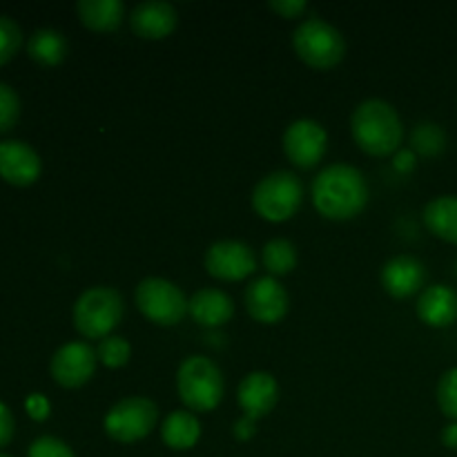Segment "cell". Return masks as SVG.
<instances>
[{
    "label": "cell",
    "mask_w": 457,
    "mask_h": 457,
    "mask_svg": "<svg viewBox=\"0 0 457 457\" xmlns=\"http://www.w3.org/2000/svg\"><path fill=\"white\" fill-rule=\"evenodd\" d=\"M369 181L355 165H326L311 186L317 212L328 221H351L369 205Z\"/></svg>",
    "instance_id": "1"
},
{
    "label": "cell",
    "mask_w": 457,
    "mask_h": 457,
    "mask_svg": "<svg viewBox=\"0 0 457 457\" xmlns=\"http://www.w3.org/2000/svg\"><path fill=\"white\" fill-rule=\"evenodd\" d=\"M351 134L357 147L369 156L397 154L404 143V125L395 107L382 98H366L351 116Z\"/></svg>",
    "instance_id": "2"
},
{
    "label": "cell",
    "mask_w": 457,
    "mask_h": 457,
    "mask_svg": "<svg viewBox=\"0 0 457 457\" xmlns=\"http://www.w3.org/2000/svg\"><path fill=\"white\" fill-rule=\"evenodd\" d=\"M177 393L195 415L210 413L221 404L226 393L221 369L205 355L186 357L177 370Z\"/></svg>",
    "instance_id": "3"
},
{
    "label": "cell",
    "mask_w": 457,
    "mask_h": 457,
    "mask_svg": "<svg viewBox=\"0 0 457 457\" xmlns=\"http://www.w3.org/2000/svg\"><path fill=\"white\" fill-rule=\"evenodd\" d=\"M293 49L303 65L317 71H328L346 56V40L342 31L328 21L320 16H308L295 29Z\"/></svg>",
    "instance_id": "4"
},
{
    "label": "cell",
    "mask_w": 457,
    "mask_h": 457,
    "mask_svg": "<svg viewBox=\"0 0 457 457\" xmlns=\"http://www.w3.org/2000/svg\"><path fill=\"white\" fill-rule=\"evenodd\" d=\"M123 312L125 303L119 290L112 286H94L76 299L71 320H74V328L85 339L101 342V339L110 337L112 330L119 326Z\"/></svg>",
    "instance_id": "5"
},
{
    "label": "cell",
    "mask_w": 457,
    "mask_h": 457,
    "mask_svg": "<svg viewBox=\"0 0 457 457\" xmlns=\"http://www.w3.org/2000/svg\"><path fill=\"white\" fill-rule=\"evenodd\" d=\"M253 210L270 223H284L299 212L303 204V183L290 170H277L259 179L253 190Z\"/></svg>",
    "instance_id": "6"
},
{
    "label": "cell",
    "mask_w": 457,
    "mask_h": 457,
    "mask_svg": "<svg viewBox=\"0 0 457 457\" xmlns=\"http://www.w3.org/2000/svg\"><path fill=\"white\" fill-rule=\"evenodd\" d=\"M134 302L141 315L156 326H177L187 315L190 299L177 284L163 277H147L134 290Z\"/></svg>",
    "instance_id": "7"
},
{
    "label": "cell",
    "mask_w": 457,
    "mask_h": 457,
    "mask_svg": "<svg viewBox=\"0 0 457 457\" xmlns=\"http://www.w3.org/2000/svg\"><path fill=\"white\" fill-rule=\"evenodd\" d=\"M159 422V406L147 397H125L107 411L103 428L120 445H134L150 436Z\"/></svg>",
    "instance_id": "8"
},
{
    "label": "cell",
    "mask_w": 457,
    "mask_h": 457,
    "mask_svg": "<svg viewBox=\"0 0 457 457\" xmlns=\"http://www.w3.org/2000/svg\"><path fill=\"white\" fill-rule=\"evenodd\" d=\"M284 154L295 168L312 170L321 163L328 150V134L324 125L312 119H297L286 128L281 138Z\"/></svg>",
    "instance_id": "9"
},
{
    "label": "cell",
    "mask_w": 457,
    "mask_h": 457,
    "mask_svg": "<svg viewBox=\"0 0 457 457\" xmlns=\"http://www.w3.org/2000/svg\"><path fill=\"white\" fill-rule=\"evenodd\" d=\"M205 270L219 281H244L257 270V257L248 244L221 239L205 250Z\"/></svg>",
    "instance_id": "10"
},
{
    "label": "cell",
    "mask_w": 457,
    "mask_h": 457,
    "mask_svg": "<svg viewBox=\"0 0 457 457\" xmlns=\"http://www.w3.org/2000/svg\"><path fill=\"white\" fill-rule=\"evenodd\" d=\"M96 351L87 342L62 344L49 361L52 379L62 388H80L96 373Z\"/></svg>",
    "instance_id": "11"
},
{
    "label": "cell",
    "mask_w": 457,
    "mask_h": 457,
    "mask_svg": "<svg viewBox=\"0 0 457 457\" xmlns=\"http://www.w3.org/2000/svg\"><path fill=\"white\" fill-rule=\"evenodd\" d=\"M245 311L254 321L266 326H275L288 315L290 297L288 290L275 279V277H259L248 284L244 293Z\"/></svg>",
    "instance_id": "12"
},
{
    "label": "cell",
    "mask_w": 457,
    "mask_h": 457,
    "mask_svg": "<svg viewBox=\"0 0 457 457\" xmlns=\"http://www.w3.org/2000/svg\"><path fill=\"white\" fill-rule=\"evenodd\" d=\"M237 402H239L241 415L259 422L275 411L279 402V384L266 370H254L241 379L237 388Z\"/></svg>",
    "instance_id": "13"
},
{
    "label": "cell",
    "mask_w": 457,
    "mask_h": 457,
    "mask_svg": "<svg viewBox=\"0 0 457 457\" xmlns=\"http://www.w3.org/2000/svg\"><path fill=\"white\" fill-rule=\"evenodd\" d=\"M40 172L43 161L29 143L16 138L0 143V179L16 187H27L38 181Z\"/></svg>",
    "instance_id": "14"
},
{
    "label": "cell",
    "mask_w": 457,
    "mask_h": 457,
    "mask_svg": "<svg viewBox=\"0 0 457 457\" xmlns=\"http://www.w3.org/2000/svg\"><path fill=\"white\" fill-rule=\"evenodd\" d=\"M379 281H382L384 293L391 295L393 299H409L424 290L427 268L413 254H397L384 263Z\"/></svg>",
    "instance_id": "15"
},
{
    "label": "cell",
    "mask_w": 457,
    "mask_h": 457,
    "mask_svg": "<svg viewBox=\"0 0 457 457\" xmlns=\"http://www.w3.org/2000/svg\"><path fill=\"white\" fill-rule=\"evenodd\" d=\"M179 13L165 0H147L137 4L129 13V27L134 36L143 40H163L177 29Z\"/></svg>",
    "instance_id": "16"
},
{
    "label": "cell",
    "mask_w": 457,
    "mask_h": 457,
    "mask_svg": "<svg viewBox=\"0 0 457 457\" xmlns=\"http://www.w3.org/2000/svg\"><path fill=\"white\" fill-rule=\"evenodd\" d=\"M415 312L428 328H449L457 321V290L445 284L428 286L420 293Z\"/></svg>",
    "instance_id": "17"
},
{
    "label": "cell",
    "mask_w": 457,
    "mask_h": 457,
    "mask_svg": "<svg viewBox=\"0 0 457 457\" xmlns=\"http://www.w3.org/2000/svg\"><path fill=\"white\" fill-rule=\"evenodd\" d=\"M187 315L205 328H219L232 320L235 302H232L230 295L219 288H201L190 297Z\"/></svg>",
    "instance_id": "18"
},
{
    "label": "cell",
    "mask_w": 457,
    "mask_h": 457,
    "mask_svg": "<svg viewBox=\"0 0 457 457\" xmlns=\"http://www.w3.org/2000/svg\"><path fill=\"white\" fill-rule=\"evenodd\" d=\"M76 13L83 27L96 34H110L120 27L125 18V4L120 0H79Z\"/></svg>",
    "instance_id": "19"
},
{
    "label": "cell",
    "mask_w": 457,
    "mask_h": 457,
    "mask_svg": "<svg viewBox=\"0 0 457 457\" xmlns=\"http://www.w3.org/2000/svg\"><path fill=\"white\" fill-rule=\"evenodd\" d=\"M422 219L433 237L457 245V195H442L428 201Z\"/></svg>",
    "instance_id": "20"
},
{
    "label": "cell",
    "mask_w": 457,
    "mask_h": 457,
    "mask_svg": "<svg viewBox=\"0 0 457 457\" xmlns=\"http://www.w3.org/2000/svg\"><path fill=\"white\" fill-rule=\"evenodd\" d=\"M161 437L172 451H190L201 437V422L192 411H172L161 424Z\"/></svg>",
    "instance_id": "21"
},
{
    "label": "cell",
    "mask_w": 457,
    "mask_h": 457,
    "mask_svg": "<svg viewBox=\"0 0 457 457\" xmlns=\"http://www.w3.org/2000/svg\"><path fill=\"white\" fill-rule=\"evenodd\" d=\"M67 49H70V45H67L65 36L52 27L36 29L27 40V54H29L31 61L43 67L61 65L67 56Z\"/></svg>",
    "instance_id": "22"
},
{
    "label": "cell",
    "mask_w": 457,
    "mask_h": 457,
    "mask_svg": "<svg viewBox=\"0 0 457 457\" xmlns=\"http://www.w3.org/2000/svg\"><path fill=\"white\" fill-rule=\"evenodd\" d=\"M262 262L263 268L268 270L270 277H286L297 268L299 254L297 245L290 239H284V237H277V239H270L262 250Z\"/></svg>",
    "instance_id": "23"
},
{
    "label": "cell",
    "mask_w": 457,
    "mask_h": 457,
    "mask_svg": "<svg viewBox=\"0 0 457 457\" xmlns=\"http://www.w3.org/2000/svg\"><path fill=\"white\" fill-rule=\"evenodd\" d=\"M411 143H413L415 154L422 156H437L445 152L446 147V132L433 120H424V123H418L413 129V137H411Z\"/></svg>",
    "instance_id": "24"
},
{
    "label": "cell",
    "mask_w": 457,
    "mask_h": 457,
    "mask_svg": "<svg viewBox=\"0 0 457 457\" xmlns=\"http://www.w3.org/2000/svg\"><path fill=\"white\" fill-rule=\"evenodd\" d=\"M96 357L105 369H123L125 364L132 357V346L125 337H119V335H110V337L101 339L96 346Z\"/></svg>",
    "instance_id": "25"
},
{
    "label": "cell",
    "mask_w": 457,
    "mask_h": 457,
    "mask_svg": "<svg viewBox=\"0 0 457 457\" xmlns=\"http://www.w3.org/2000/svg\"><path fill=\"white\" fill-rule=\"evenodd\" d=\"M436 397L442 415L449 418L451 422H457V366L442 373L436 388Z\"/></svg>",
    "instance_id": "26"
},
{
    "label": "cell",
    "mask_w": 457,
    "mask_h": 457,
    "mask_svg": "<svg viewBox=\"0 0 457 457\" xmlns=\"http://www.w3.org/2000/svg\"><path fill=\"white\" fill-rule=\"evenodd\" d=\"M22 47V31L9 16L0 13V67L7 65Z\"/></svg>",
    "instance_id": "27"
},
{
    "label": "cell",
    "mask_w": 457,
    "mask_h": 457,
    "mask_svg": "<svg viewBox=\"0 0 457 457\" xmlns=\"http://www.w3.org/2000/svg\"><path fill=\"white\" fill-rule=\"evenodd\" d=\"M21 116V98L16 89L7 83H0V134L9 132Z\"/></svg>",
    "instance_id": "28"
},
{
    "label": "cell",
    "mask_w": 457,
    "mask_h": 457,
    "mask_svg": "<svg viewBox=\"0 0 457 457\" xmlns=\"http://www.w3.org/2000/svg\"><path fill=\"white\" fill-rule=\"evenodd\" d=\"M27 457H76L74 451L54 436H43L31 442Z\"/></svg>",
    "instance_id": "29"
},
{
    "label": "cell",
    "mask_w": 457,
    "mask_h": 457,
    "mask_svg": "<svg viewBox=\"0 0 457 457\" xmlns=\"http://www.w3.org/2000/svg\"><path fill=\"white\" fill-rule=\"evenodd\" d=\"M268 7L281 18H288V21H295V18H302L303 13L308 12V4L303 0H272L268 3Z\"/></svg>",
    "instance_id": "30"
},
{
    "label": "cell",
    "mask_w": 457,
    "mask_h": 457,
    "mask_svg": "<svg viewBox=\"0 0 457 457\" xmlns=\"http://www.w3.org/2000/svg\"><path fill=\"white\" fill-rule=\"evenodd\" d=\"M13 431H16V422H13L12 411H9L7 404H3V402H0V449L12 442Z\"/></svg>",
    "instance_id": "31"
},
{
    "label": "cell",
    "mask_w": 457,
    "mask_h": 457,
    "mask_svg": "<svg viewBox=\"0 0 457 457\" xmlns=\"http://www.w3.org/2000/svg\"><path fill=\"white\" fill-rule=\"evenodd\" d=\"M25 406H27V413H29V418H34L36 422H43V420H47V415H49L47 397L34 393V395L27 397Z\"/></svg>",
    "instance_id": "32"
},
{
    "label": "cell",
    "mask_w": 457,
    "mask_h": 457,
    "mask_svg": "<svg viewBox=\"0 0 457 457\" xmlns=\"http://www.w3.org/2000/svg\"><path fill=\"white\" fill-rule=\"evenodd\" d=\"M254 433H257V422L245 418V415H241V418L235 422V427H232V436H235L239 442L253 440Z\"/></svg>",
    "instance_id": "33"
},
{
    "label": "cell",
    "mask_w": 457,
    "mask_h": 457,
    "mask_svg": "<svg viewBox=\"0 0 457 457\" xmlns=\"http://www.w3.org/2000/svg\"><path fill=\"white\" fill-rule=\"evenodd\" d=\"M415 152L413 150H400L395 154V161H393V165H395L400 172H411V170L415 168Z\"/></svg>",
    "instance_id": "34"
},
{
    "label": "cell",
    "mask_w": 457,
    "mask_h": 457,
    "mask_svg": "<svg viewBox=\"0 0 457 457\" xmlns=\"http://www.w3.org/2000/svg\"><path fill=\"white\" fill-rule=\"evenodd\" d=\"M442 445H445L446 449L457 451V422L446 424L445 431H442Z\"/></svg>",
    "instance_id": "35"
},
{
    "label": "cell",
    "mask_w": 457,
    "mask_h": 457,
    "mask_svg": "<svg viewBox=\"0 0 457 457\" xmlns=\"http://www.w3.org/2000/svg\"><path fill=\"white\" fill-rule=\"evenodd\" d=\"M0 457H12V455H4V453H0Z\"/></svg>",
    "instance_id": "36"
}]
</instances>
